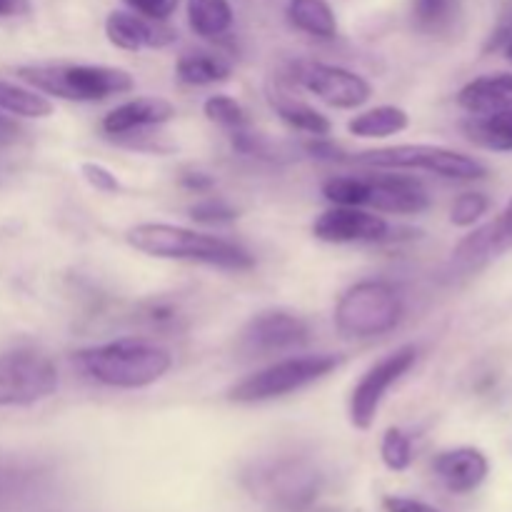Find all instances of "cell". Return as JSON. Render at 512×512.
Returning a JSON list of instances; mask_svg holds the SVG:
<instances>
[{
	"label": "cell",
	"mask_w": 512,
	"mask_h": 512,
	"mask_svg": "<svg viewBox=\"0 0 512 512\" xmlns=\"http://www.w3.org/2000/svg\"><path fill=\"white\" fill-rule=\"evenodd\" d=\"M75 365L85 378L115 390L150 388L173 368V355L145 338H120L75 353Z\"/></svg>",
	"instance_id": "cell-1"
},
{
	"label": "cell",
	"mask_w": 512,
	"mask_h": 512,
	"mask_svg": "<svg viewBox=\"0 0 512 512\" xmlns=\"http://www.w3.org/2000/svg\"><path fill=\"white\" fill-rule=\"evenodd\" d=\"M125 240L138 253L160 260H185V263H200L210 268L235 270V273L255 265V258L243 245L183 225L140 223L125 233Z\"/></svg>",
	"instance_id": "cell-2"
},
{
	"label": "cell",
	"mask_w": 512,
	"mask_h": 512,
	"mask_svg": "<svg viewBox=\"0 0 512 512\" xmlns=\"http://www.w3.org/2000/svg\"><path fill=\"white\" fill-rule=\"evenodd\" d=\"M18 78L38 93L75 103H100L113 95H125L135 88L128 70L115 65H73V63H40L20 65Z\"/></svg>",
	"instance_id": "cell-3"
},
{
	"label": "cell",
	"mask_w": 512,
	"mask_h": 512,
	"mask_svg": "<svg viewBox=\"0 0 512 512\" xmlns=\"http://www.w3.org/2000/svg\"><path fill=\"white\" fill-rule=\"evenodd\" d=\"M403 295L385 280H360L340 295L333 323L343 338L368 340L390 333L403 320Z\"/></svg>",
	"instance_id": "cell-4"
},
{
	"label": "cell",
	"mask_w": 512,
	"mask_h": 512,
	"mask_svg": "<svg viewBox=\"0 0 512 512\" xmlns=\"http://www.w3.org/2000/svg\"><path fill=\"white\" fill-rule=\"evenodd\" d=\"M340 363H343V358L333 353L290 355V358L275 360L268 368L255 370L253 375L235 383L228 390V400L230 403L253 405L285 398V395L298 393V390L328 378L333 370L340 368Z\"/></svg>",
	"instance_id": "cell-5"
},
{
	"label": "cell",
	"mask_w": 512,
	"mask_h": 512,
	"mask_svg": "<svg viewBox=\"0 0 512 512\" xmlns=\"http://www.w3.org/2000/svg\"><path fill=\"white\" fill-rule=\"evenodd\" d=\"M353 163L380 170H425L448 180H480L488 175L480 160L443 145H390L355 155Z\"/></svg>",
	"instance_id": "cell-6"
},
{
	"label": "cell",
	"mask_w": 512,
	"mask_h": 512,
	"mask_svg": "<svg viewBox=\"0 0 512 512\" xmlns=\"http://www.w3.org/2000/svg\"><path fill=\"white\" fill-rule=\"evenodd\" d=\"M58 368L45 353L30 348L0 355V408H25L55 395Z\"/></svg>",
	"instance_id": "cell-7"
},
{
	"label": "cell",
	"mask_w": 512,
	"mask_h": 512,
	"mask_svg": "<svg viewBox=\"0 0 512 512\" xmlns=\"http://www.w3.org/2000/svg\"><path fill=\"white\" fill-rule=\"evenodd\" d=\"M415 363H418V348L415 345H403V348L393 350V353L385 355L383 360H378V363L365 370V375L358 380L353 393H350L348 403L350 423H353L355 430L373 428L375 418L380 413V405L388 398L390 388L400 383L403 375H408Z\"/></svg>",
	"instance_id": "cell-8"
},
{
	"label": "cell",
	"mask_w": 512,
	"mask_h": 512,
	"mask_svg": "<svg viewBox=\"0 0 512 512\" xmlns=\"http://www.w3.org/2000/svg\"><path fill=\"white\" fill-rule=\"evenodd\" d=\"M310 340V328L300 315L288 310H265L250 318L238 333V350L243 358L258 360L268 355L290 353Z\"/></svg>",
	"instance_id": "cell-9"
},
{
	"label": "cell",
	"mask_w": 512,
	"mask_h": 512,
	"mask_svg": "<svg viewBox=\"0 0 512 512\" xmlns=\"http://www.w3.org/2000/svg\"><path fill=\"white\" fill-rule=\"evenodd\" d=\"M300 85L323 100L325 105L338 110H355L363 103H368L373 95V85L355 70L343 68V65L330 63H300L298 75Z\"/></svg>",
	"instance_id": "cell-10"
},
{
	"label": "cell",
	"mask_w": 512,
	"mask_h": 512,
	"mask_svg": "<svg viewBox=\"0 0 512 512\" xmlns=\"http://www.w3.org/2000/svg\"><path fill=\"white\" fill-rule=\"evenodd\" d=\"M393 228L383 215H375L365 208H345L333 205L313 223V235L323 243H380L388 240Z\"/></svg>",
	"instance_id": "cell-11"
},
{
	"label": "cell",
	"mask_w": 512,
	"mask_h": 512,
	"mask_svg": "<svg viewBox=\"0 0 512 512\" xmlns=\"http://www.w3.org/2000/svg\"><path fill=\"white\" fill-rule=\"evenodd\" d=\"M365 208L390 215H418L428 210L430 195L420 180L410 175H370L365 178Z\"/></svg>",
	"instance_id": "cell-12"
},
{
	"label": "cell",
	"mask_w": 512,
	"mask_h": 512,
	"mask_svg": "<svg viewBox=\"0 0 512 512\" xmlns=\"http://www.w3.org/2000/svg\"><path fill=\"white\" fill-rule=\"evenodd\" d=\"M105 38L115 48L138 53V50L168 48L178 40V33L168 23H155L133 10H113L105 18Z\"/></svg>",
	"instance_id": "cell-13"
},
{
	"label": "cell",
	"mask_w": 512,
	"mask_h": 512,
	"mask_svg": "<svg viewBox=\"0 0 512 512\" xmlns=\"http://www.w3.org/2000/svg\"><path fill=\"white\" fill-rule=\"evenodd\" d=\"M178 115L175 105L165 98H155V95H145V98H133L128 103L118 105V108L110 110L103 118L100 128L105 135H133L140 130L158 128V125L170 123V120Z\"/></svg>",
	"instance_id": "cell-14"
},
{
	"label": "cell",
	"mask_w": 512,
	"mask_h": 512,
	"mask_svg": "<svg viewBox=\"0 0 512 512\" xmlns=\"http://www.w3.org/2000/svg\"><path fill=\"white\" fill-rule=\"evenodd\" d=\"M433 470L440 483L455 495H465L478 490L488 480L490 463L483 450L455 448L445 450L433 460Z\"/></svg>",
	"instance_id": "cell-15"
},
{
	"label": "cell",
	"mask_w": 512,
	"mask_h": 512,
	"mask_svg": "<svg viewBox=\"0 0 512 512\" xmlns=\"http://www.w3.org/2000/svg\"><path fill=\"white\" fill-rule=\"evenodd\" d=\"M265 488L278 498L280 503H288L290 508L308 503L318 490V473L305 463L285 460V463L273 465L265 473Z\"/></svg>",
	"instance_id": "cell-16"
},
{
	"label": "cell",
	"mask_w": 512,
	"mask_h": 512,
	"mask_svg": "<svg viewBox=\"0 0 512 512\" xmlns=\"http://www.w3.org/2000/svg\"><path fill=\"white\" fill-rule=\"evenodd\" d=\"M458 105L470 115H488L512 108V75L495 73L470 80L460 88Z\"/></svg>",
	"instance_id": "cell-17"
},
{
	"label": "cell",
	"mask_w": 512,
	"mask_h": 512,
	"mask_svg": "<svg viewBox=\"0 0 512 512\" xmlns=\"http://www.w3.org/2000/svg\"><path fill=\"white\" fill-rule=\"evenodd\" d=\"M512 248V200L505 205L498 220L488 223L485 228L475 230L473 235L463 240L455 250V258L473 263V260L498 258Z\"/></svg>",
	"instance_id": "cell-18"
},
{
	"label": "cell",
	"mask_w": 512,
	"mask_h": 512,
	"mask_svg": "<svg viewBox=\"0 0 512 512\" xmlns=\"http://www.w3.org/2000/svg\"><path fill=\"white\" fill-rule=\"evenodd\" d=\"M288 23L300 33L318 40H333L338 35V18L328 0H288Z\"/></svg>",
	"instance_id": "cell-19"
},
{
	"label": "cell",
	"mask_w": 512,
	"mask_h": 512,
	"mask_svg": "<svg viewBox=\"0 0 512 512\" xmlns=\"http://www.w3.org/2000/svg\"><path fill=\"white\" fill-rule=\"evenodd\" d=\"M463 133L478 148L512 153V108L488 115H470L463 123Z\"/></svg>",
	"instance_id": "cell-20"
},
{
	"label": "cell",
	"mask_w": 512,
	"mask_h": 512,
	"mask_svg": "<svg viewBox=\"0 0 512 512\" xmlns=\"http://www.w3.org/2000/svg\"><path fill=\"white\" fill-rule=\"evenodd\" d=\"M188 25L205 40L223 38L233 28V5L230 0H188Z\"/></svg>",
	"instance_id": "cell-21"
},
{
	"label": "cell",
	"mask_w": 512,
	"mask_h": 512,
	"mask_svg": "<svg viewBox=\"0 0 512 512\" xmlns=\"http://www.w3.org/2000/svg\"><path fill=\"white\" fill-rule=\"evenodd\" d=\"M463 15V0H410V20L425 35H448Z\"/></svg>",
	"instance_id": "cell-22"
},
{
	"label": "cell",
	"mask_w": 512,
	"mask_h": 512,
	"mask_svg": "<svg viewBox=\"0 0 512 512\" xmlns=\"http://www.w3.org/2000/svg\"><path fill=\"white\" fill-rule=\"evenodd\" d=\"M230 73H233V65L228 60L213 53H203V50L180 55V60L175 63V75L180 83L193 85V88L223 83L230 78Z\"/></svg>",
	"instance_id": "cell-23"
},
{
	"label": "cell",
	"mask_w": 512,
	"mask_h": 512,
	"mask_svg": "<svg viewBox=\"0 0 512 512\" xmlns=\"http://www.w3.org/2000/svg\"><path fill=\"white\" fill-rule=\"evenodd\" d=\"M410 125V115L405 113L398 105H378V108H370L365 113H358L348 123L350 135H358V138H390V135L403 133Z\"/></svg>",
	"instance_id": "cell-24"
},
{
	"label": "cell",
	"mask_w": 512,
	"mask_h": 512,
	"mask_svg": "<svg viewBox=\"0 0 512 512\" xmlns=\"http://www.w3.org/2000/svg\"><path fill=\"white\" fill-rule=\"evenodd\" d=\"M0 110L20 118H48L53 115V103L38 90L0 80Z\"/></svg>",
	"instance_id": "cell-25"
},
{
	"label": "cell",
	"mask_w": 512,
	"mask_h": 512,
	"mask_svg": "<svg viewBox=\"0 0 512 512\" xmlns=\"http://www.w3.org/2000/svg\"><path fill=\"white\" fill-rule=\"evenodd\" d=\"M275 113L280 115L288 128L298 130V133H308L313 138H328L333 123L328 120V115H323L320 110H315L313 105L300 103V100L283 98L275 103Z\"/></svg>",
	"instance_id": "cell-26"
},
{
	"label": "cell",
	"mask_w": 512,
	"mask_h": 512,
	"mask_svg": "<svg viewBox=\"0 0 512 512\" xmlns=\"http://www.w3.org/2000/svg\"><path fill=\"white\" fill-rule=\"evenodd\" d=\"M320 193L325 195V200L333 205H345V208H365V178L358 175H333V178L325 180L320 185Z\"/></svg>",
	"instance_id": "cell-27"
},
{
	"label": "cell",
	"mask_w": 512,
	"mask_h": 512,
	"mask_svg": "<svg viewBox=\"0 0 512 512\" xmlns=\"http://www.w3.org/2000/svg\"><path fill=\"white\" fill-rule=\"evenodd\" d=\"M203 113L210 123L223 125L230 133L248 128V113H245L243 105L235 98H230V95H210L203 103Z\"/></svg>",
	"instance_id": "cell-28"
},
{
	"label": "cell",
	"mask_w": 512,
	"mask_h": 512,
	"mask_svg": "<svg viewBox=\"0 0 512 512\" xmlns=\"http://www.w3.org/2000/svg\"><path fill=\"white\" fill-rule=\"evenodd\" d=\"M380 458H383L385 468L393 473H403L413 463V440L403 433L400 428L385 430L383 443H380Z\"/></svg>",
	"instance_id": "cell-29"
},
{
	"label": "cell",
	"mask_w": 512,
	"mask_h": 512,
	"mask_svg": "<svg viewBox=\"0 0 512 512\" xmlns=\"http://www.w3.org/2000/svg\"><path fill=\"white\" fill-rule=\"evenodd\" d=\"M490 208V200L485 193H463L455 198L453 208H450V223L458 228H470L478 223Z\"/></svg>",
	"instance_id": "cell-30"
},
{
	"label": "cell",
	"mask_w": 512,
	"mask_h": 512,
	"mask_svg": "<svg viewBox=\"0 0 512 512\" xmlns=\"http://www.w3.org/2000/svg\"><path fill=\"white\" fill-rule=\"evenodd\" d=\"M190 218H193L195 223L203 225H225L233 223V220L238 218V213H235L233 205H228L225 200L205 198L190 208Z\"/></svg>",
	"instance_id": "cell-31"
},
{
	"label": "cell",
	"mask_w": 512,
	"mask_h": 512,
	"mask_svg": "<svg viewBox=\"0 0 512 512\" xmlns=\"http://www.w3.org/2000/svg\"><path fill=\"white\" fill-rule=\"evenodd\" d=\"M123 3L143 18L155 20V23H168L178 10L180 0H123Z\"/></svg>",
	"instance_id": "cell-32"
},
{
	"label": "cell",
	"mask_w": 512,
	"mask_h": 512,
	"mask_svg": "<svg viewBox=\"0 0 512 512\" xmlns=\"http://www.w3.org/2000/svg\"><path fill=\"white\" fill-rule=\"evenodd\" d=\"M80 173H83L85 183H88L90 188L98 190V193H118V190H120L118 178H115V175L110 173L105 165L83 163V165H80Z\"/></svg>",
	"instance_id": "cell-33"
},
{
	"label": "cell",
	"mask_w": 512,
	"mask_h": 512,
	"mask_svg": "<svg viewBox=\"0 0 512 512\" xmlns=\"http://www.w3.org/2000/svg\"><path fill=\"white\" fill-rule=\"evenodd\" d=\"M385 512H443L433 505L423 503V500L415 498H403V495H385L383 498Z\"/></svg>",
	"instance_id": "cell-34"
},
{
	"label": "cell",
	"mask_w": 512,
	"mask_h": 512,
	"mask_svg": "<svg viewBox=\"0 0 512 512\" xmlns=\"http://www.w3.org/2000/svg\"><path fill=\"white\" fill-rule=\"evenodd\" d=\"M510 35H512V3H508V8H505L503 15H500L498 25H495V30H493V35H490L485 50L503 48V45H508Z\"/></svg>",
	"instance_id": "cell-35"
},
{
	"label": "cell",
	"mask_w": 512,
	"mask_h": 512,
	"mask_svg": "<svg viewBox=\"0 0 512 512\" xmlns=\"http://www.w3.org/2000/svg\"><path fill=\"white\" fill-rule=\"evenodd\" d=\"M180 183H183L188 190H195V193H205V190L213 188L215 180L205 173H188L180 178Z\"/></svg>",
	"instance_id": "cell-36"
},
{
	"label": "cell",
	"mask_w": 512,
	"mask_h": 512,
	"mask_svg": "<svg viewBox=\"0 0 512 512\" xmlns=\"http://www.w3.org/2000/svg\"><path fill=\"white\" fill-rule=\"evenodd\" d=\"M28 10V0H0V18L8 15H20Z\"/></svg>",
	"instance_id": "cell-37"
},
{
	"label": "cell",
	"mask_w": 512,
	"mask_h": 512,
	"mask_svg": "<svg viewBox=\"0 0 512 512\" xmlns=\"http://www.w3.org/2000/svg\"><path fill=\"white\" fill-rule=\"evenodd\" d=\"M18 138V125L10 123V120L0 118V143H8V140Z\"/></svg>",
	"instance_id": "cell-38"
},
{
	"label": "cell",
	"mask_w": 512,
	"mask_h": 512,
	"mask_svg": "<svg viewBox=\"0 0 512 512\" xmlns=\"http://www.w3.org/2000/svg\"><path fill=\"white\" fill-rule=\"evenodd\" d=\"M505 48H508V58L512 60V35H510V40H508V45H505Z\"/></svg>",
	"instance_id": "cell-39"
}]
</instances>
